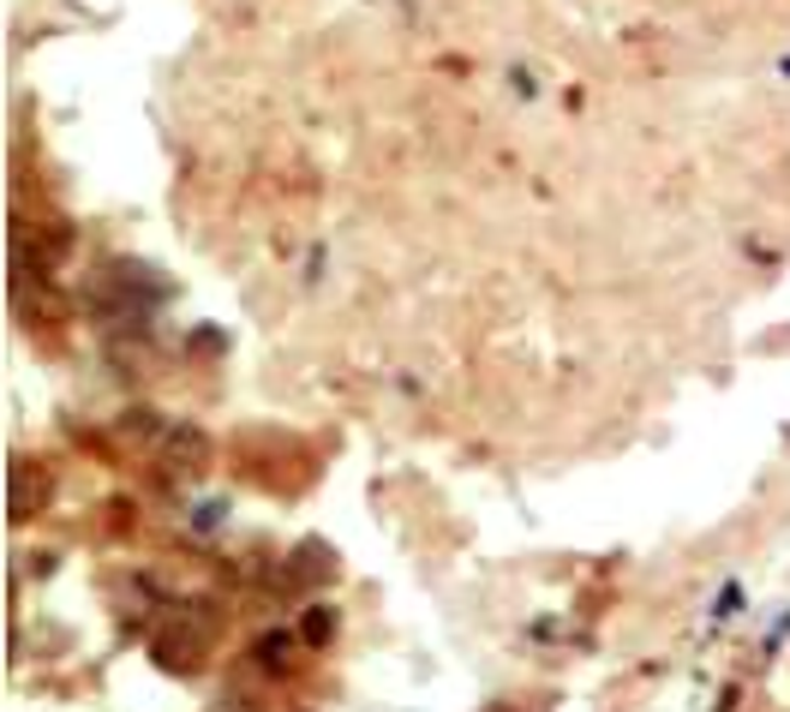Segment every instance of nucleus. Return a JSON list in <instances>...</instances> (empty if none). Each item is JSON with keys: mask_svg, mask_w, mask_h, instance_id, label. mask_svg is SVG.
I'll return each instance as SVG.
<instances>
[{"mask_svg": "<svg viewBox=\"0 0 790 712\" xmlns=\"http://www.w3.org/2000/svg\"><path fill=\"white\" fill-rule=\"evenodd\" d=\"M216 629H222V605L216 599H174V617H169V629H156L150 658H156L162 670L193 677L204 665V646L216 641Z\"/></svg>", "mask_w": 790, "mask_h": 712, "instance_id": "obj_1", "label": "nucleus"}, {"mask_svg": "<svg viewBox=\"0 0 790 712\" xmlns=\"http://www.w3.org/2000/svg\"><path fill=\"white\" fill-rule=\"evenodd\" d=\"M336 575V551H329L324 539H305L294 557H288V569H282V581L288 587H317V581H329Z\"/></svg>", "mask_w": 790, "mask_h": 712, "instance_id": "obj_2", "label": "nucleus"}, {"mask_svg": "<svg viewBox=\"0 0 790 712\" xmlns=\"http://www.w3.org/2000/svg\"><path fill=\"white\" fill-rule=\"evenodd\" d=\"M210 437H204L198 425H174L169 431V467L174 474H204V467H210Z\"/></svg>", "mask_w": 790, "mask_h": 712, "instance_id": "obj_3", "label": "nucleus"}, {"mask_svg": "<svg viewBox=\"0 0 790 712\" xmlns=\"http://www.w3.org/2000/svg\"><path fill=\"white\" fill-rule=\"evenodd\" d=\"M48 503V479L31 474V462H12V521H31Z\"/></svg>", "mask_w": 790, "mask_h": 712, "instance_id": "obj_4", "label": "nucleus"}, {"mask_svg": "<svg viewBox=\"0 0 790 712\" xmlns=\"http://www.w3.org/2000/svg\"><path fill=\"white\" fill-rule=\"evenodd\" d=\"M252 653H258V665H264V670H288L294 634H288V629H270V634H258V646H252Z\"/></svg>", "mask_w": 790, "mask_h": 712, "instance_id": "obj_5", "label": "nucleus"}, {"mask_svg": "<svg viewBox=\"0 0 790 712\" xmlns=\"http://www.w3.org/2000/svg\"><path fill=\"white\" fill-rule=\"evenodd\" d=\"M329 634H336V610H329V605H312V610H305V641L324 646Z\"/></svg>", "mask_w": 790, "mask_h": 712, "instance_id": "obj_6", "label": "nucleus"}, {"mask_svg": "<svg viewBox=\"0 0 790 712\" xmlns=\"http://www.w3.org/2000/svg\"><path fill=\"white\" fill-rule=\"evenodd\" d=\"M222 521H228V503H198L193 527H198V533H210V527H222Z\"/></svg>", "mask_w": 790, "mask_h": 712, "instance_id": "obj_7", "label": "nucleus"}, {"mask_svg": "<svg viewBox=\"0 0 790 712\" xmlns=\"http://www.w3.org/2000/svg\"><path fill=\"white\" fill-rule=\"evenodd\" d=\"M216 712H264V701H252V695H222Z\"/></svg>", "mask_w": 790, "mask_h": 712, "instance_id": "obj_8", "label": "nucleus"}, {"mask_svg": "<svg viewBox=\"0 0 790 712\" xmlns=\"http://www.w3.org/2000/svg\"><path fill=\"white\" fill-rule=\"evenodd\" d=\"M120 425H126V431H156V419H150V407H132V413H126Z\"/></svg>", "mask_w": 790, "mask_h": 712, "instance_id": "obj_9", "label": "nucleus"}, {"mask_svg": "<svg viewBox=\"0 0 790 712\" xmlns=\"http://www.w3.org/2000/svg\"><path fill=\"white\" fill-rule=\"evenodd\" d=\"M736 605H743V587H736V581H731V587H724V593H719V605H712V610H719V617H731V610H736Z\"/></svg>", "mask_w": 790, "mask_h": 712, "instance_id": "obj_10", "label": "nucleus"}, {"mask_svg": "<svg viewBox=\"0 0 790 712\" xmlns=\"http://www.w3.org/2000/svg\"><path fill=\"white\" fill-rule=\"evenodd\" d=\"M216 348H222V336H216V329H198V336H193V353H216Z\"/></svg>", "mask_w": 790, "mask_h": 712, "instance_id": "obj_11", "label": "nucleus"}, {"mask_svg": "<svg viewBox=\"0 0 790 712\" xmlns=\"http://www.w3.org/2000/svg\"><path fill=\"white\" fill-rule=\"evenodd\" d=\"M486 712H515V707H509V701H491V707H486Z\"/></svg>", "mask_w": 790, "mask_h": 712, "instance_id": "obj_12", "label": "nucleus"}]
</instances>
